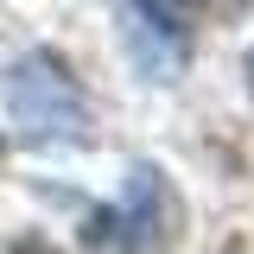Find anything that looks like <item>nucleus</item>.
Segmentation results:
<instances>
[{
    "mask_svg": "<svg viewBox=\"0 0 254 254\" xmlns=\"http://www.w3.org/2000/svg\"><path fill=\"white\" fill-rule=\"evenodd\" d=\"M6 115H13V133L51 153V146H83L89 133V95L70 76V64L58 51H26V58L6 70Z\"/></svg>",
    "mask_w": 254,
    "mask_h": 254,
    "instance_id": "f257e3e1",
    "label": "nucleus"
},
{
    "mask_svg": "<svg viewBox=\"0 0 254 254\" xmlns=\"http://www.w3.org/2000/svg\"><path fill=\"white\" fill-rule=\"evenodd\" d=\"M178 229H185V210H178L172 178L140 159V165L127 172L115 210H102V216L83 229V242H89V248H172Z\"/></svg>",
    "mask_w": 254,
    "mask_h": 254,
    "instance_id": "f03ea898",
    "label": "nucleus"
},
{
    "mask_svg": "<svg viewBox=\"0 0 254 254\" xmlns=\"http://www.w3.org/2000/svg\"><path fill=\"white\" fill-rule=\"evenodd\" d=\"M121 19L133 64L153 83H178V70L190 64V45H197L203 0H121Z\"/></svg>",
    "mask_w": 254,
    "mask_h": 254,
    "instance_id": "7ed1b4c3",
    "label": "nucleus"
},
{
    "mask_svg": "<svg viewBox=\"0 0 254 254\" xmlns=\"http://www.w3.org/2000/svg\"><path fill=\"white\" fill-rule=\"evenodd\" d=\"M242 76H248V95H254V51H248V64H242Z\"/></svg>",
    "mask_w": 254,
    "mask_h": 254,
    "instance_id": "20e7f679",
    "label": "nucleus"
}]
</instances>
